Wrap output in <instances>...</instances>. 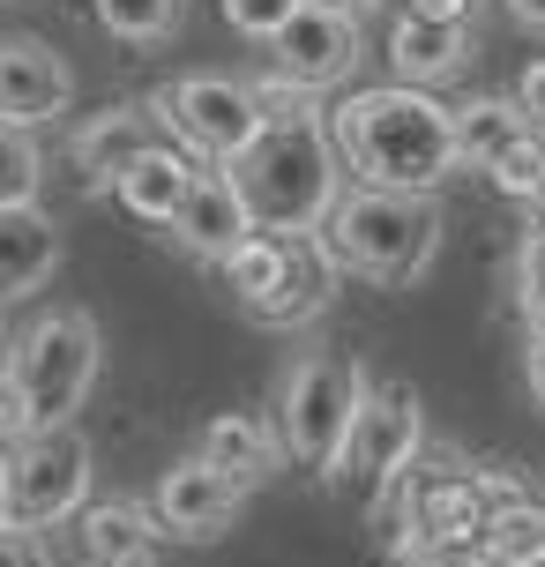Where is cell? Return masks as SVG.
<instances>
[{
    "instance_id": "cell-1",
    "label": "cell",
    "mask_w": 545,
    "mask_h": 567,
    "mask_svg": "<svg viewBox=\"0 0 545 567\" xmlns=\"http://www.w3.org/2000/svg\"><path fill=\"white\" fill-rule=\"evenodd\" d=\"M329 142L345 157L351 187L381 195H441L463 172L456 150V105L411 83H367L329 105Z\"/></svg>"
},
{
    "instance_id": "cell-2",
    "label": "cell",
    "mask_w": 545,
    "mask_h": 567,
    "mask_svg": "<svg viewBox=\"0 0 545 567\" xmlns=\"http://www.w3.org/2000/svg\"><path fill=\"white\" fill-rule=\"evenodd\" d=\"M531 501V485L508 471V463H419L397 493V523L381 553L397 545H426V553H479L486 545V523L501 508Z\"/></svg>"
},
{
    "instance_id": "cell-3",
    "label": "cell",
    "mask_w": 545,
    "mask_h": 567,
    "mask_svg": "<svg viewBox=\"0 0 545 567\" xmlns=\"http://www.w3.org/2000/svg\"><path fill=\"white\" fill-rule=\"evenodd\" d=\"M321 247L345 277L367 284H403L426 277V261L441 255V202L433 195H381V187H345V202L329 209Z\"/></svg>"
},
{
    "instance_id": "cell-4",
    "label": "cell",
    "mask_w": 545,
    "mask_h": 567,
    "mask_svg": "<svg viewBox=\"0 0 545 567\" xmlns=\"http://www.w3.org/2000/svg\"><path fill=\"white\" fill-rule=\"evenodd\" d=\"M239 195L261 231H321L329 209L345 202V157L329 142V120L307 127H269V135L232 165Z\"/></svg>"
},
{
    "instance_id": "cell-5",
    "label": "cell",
    "mask_w": 545,
    "mask_h": 567,
    "mask_svg": "<svg viewBox=\"0 0 545 567\" xmlns=\"http://www.w3.org/2000/svg\"><path fill=\"white\" fill-rule=\"evenodd\" d=\"M337 261L321 247V231H255L239 255L225 261L232 307L261 321V329H299L337 299Z\"/></svg>"
},
{
    "instance_id": "cell-6",
    "label": "cell",
    "mask_w": 545,
    "mask_h": 567,
    "mask_svg": "<svg viewBox=\"0 0 545 567\" xmlns=\"http://www.w3.org/2000/svg\"><path fill=\"white\" fill-rule=\"evenodd\" d=\"M419 449H426V411H419V389H411V381H373V389H367V411H359L345 455H337V471H329V485L345 493L351 508L381 515L403 493V478L419 471Z\"/></svg>"
},
{
    "instance_id": "cell-7",
    "label": "cell",
    "mask_w": 545,
    "mask_h": 567,
    "mask_svg": "<svg viewBox=\"0 0 545 567\" xmlns=\"http://www.w3.org/2000/svg\"><path fill=\"white\" fill-rule=\"evenodd\" d=\"M367 389L373 381L351 367V359H329V351L299 359V367L285 373V396H277V449H285L299 471L329 478L337 455H345V441H351V425H359V411H367Z\"/></svg>"
},
{
    "instance_id": "cell-8",
    "label": "cell",
    "mask_w": 545,
    "mask_h": 567,
    "mask_svg": "<svg viewBox=\"0 0 545 567\" xmlns=\"http://www.w3.org/2000/svg\"><path fill=\"white\" fill-rule=\"evenodd\" d=\"M97 321L75 307H53L38 313L23 337L8 343V373L23 381L30 396V425L38 433H53V425H75V411H83L90 381H97Z\"/></svg>"
},
{
    "instance_id": "cell-9",
    "label": "cell",
    "mask_w": 545,
    "mask_h": 567,
    "mask_svg": "<svg viewBox=\"0 0 545 567\" xmlns=\"http://www.w3.org/2000/svg\"><path fill=\"white\" fill-rule=\"evenodd\" d=\"M150 105L157 120L173 127V142L209 172H232L261 135H269V120H261L255 90L232 83V75H179V83L150 90Z\"/></svg>"
},
{
    "instance_id": "cell-10",
    "label": "cell",
    "mask_w": 545,
    "mask_h": 567,
    "mask_svg": "<svg viewBox=\"0 0 545 567\" xmlns=\"http://www.w3.org/2000/svg\"><path fill=\"white\" fill-rule=\"evenodd\" d=\"M90 441L75 425H53V433H30L23 449H8V478H16V523L30 530H53V523H75L90 508Z\"/></svg>"
},
{
    "instance_id": "cell-11",
    "label": "cell",
    "mask_w": 545,
    "mask_h": 567,
    "mask_svg": "<svg viewBox=\"0 0 545 567\" xmlns=\"http://www.w3.org/2000/svg\"><path fill=\"white\" fill-rule=\"evenodd\" d=\"M150 150H179L173 127L157 120V105H105L97 120H83L75 127V142H68V157H75V172H83L90 187H113L127 165H143Z\"/></svg>"
},
{
    "instance_id": "cell-12",
    "label": "cell",
    "mask_w": 545,
    "mask_h": 567,
    "mask_svg": "<svg viewBox=\"0 0 545 567\" xmlns=\"http://www.w3.org/2000/svg\"><path fill=\"white\" fill-rule=\"evenodd\" d=\"M239 501H247V485H232L225 471H209L202 455H187V463H173V471L157 478L150 515H157L165 538H217L232 515H239Z\"/></svg>"
},
{
    "instance_id": "cell-13",
    "label": "cell",
    "mask_w": 545,
    "mask_h": 567,
    "mask_svg": "<svg viewBox=\"0 0 545 567\" xmlns=\"http://www.w3.org/2000/svg\"><path fill=\"white\" fill-rule=\"evenodd\" d=\"M75 105V75L45 38H0V120L38 127Z\"/></svg>"
},
{
    "instance_id": "cell-14",
    "label": "cell",
    "mask_w": 545,
    "mask_h": 567,
    "mask_svg": "<svg viewBox=\"0 0 545 567\" xmlns=\"http://www.w3.org/2000/svg\"><path fill=\"white\" fill-rule=\"evenodd\" d=\"M173 231H179V247L187 255H202V261H217L225 269L247 239H255V209H247V195H239V179L232 172H202L195 179V195H187V209L173 217Z\"/></svg>"
},
{
    "instance_id": "cell-15",
    "label": "cell",
    "mask_w": 545,
    "mask_h": 567,
    "mask_svg": "<svg viewBox=\"0 0 545 567\" xmlns=\"http://www.w3.org/2000/svg\"><path fill=\"white\" fill-rule=\"evenodd\" d=\"M269 53H277V75H291V83H307V90H337L359 68V23L321 16V8H299Z\"/></svg>"
},
{
    "instance_id": "cell-16",
    "label": "cell",
    "mask_w": 545,
    "mask_h": 567,
    "mask_svg": "<svg viewBox=\"0 0 545 567\" xmlns=\"http://www.w3.org/2000/svg\"><path fill=\"white\" fill-rule=\"evenodd\" d=\"M157 545H165V530L135 501H90L75 515V553H83V567H157Z\"/></svg>"
},
{
    "instance_id": "cell-17",
    "label": "cell",
    "mask_w": 545,
    "mask_h": 567,
    "mask_svg": "<svg viewBox=\"0 0 545 567\" xmlns=\"http://www.w3.org/2000/svg\"><path fill=\"white\" fill-rule=\"evenodd\" d=\"M381 53H389V68H397V83L433 90V83H449L463 60H471V23H426V16H397Z\"/></svg>"
},
{
    "instance_id": "cell-18",
    "label": "cell",
    "mask_w": 545,
    "mask_h": 567,
    "mask_svg": "<svg viewBox=\"0 0 545 567\" xmlns=\"http://www.w3.org/2000/svg\"><path fill=\"white\" fill-rule=\"evenodd\" d=\"M209 165H195L187 150H150L143 165H127L113 179V195H120V209H135L143 225H173L179 209H187V195H195V179Z\"/></svg>"
},
{
    "instance_id": "cell-19",
    "label": "cell",
    "mask_w": 545,
    "mask_h": 567,
    "mask_svg": "<svg viewBox=\"0 0 545 567\" xmlns=\"http://www.w3.org/2000/svg\"><path fill=\"white\" fill-rule=\"evenodd\" d=\"M53 261H60V231L38 202L30 209H0V307L30 299L38 284L53 277Z\"/></svg>"
},
{
    "instance_id": "cell-20",
    "label": "cell",
    "mask_w": 545,
    "mask_h": 567,
    "mask_svg": "<svg viewBox=\"0 0 545 567\" xmlns=\"http://www.w3.org/2000/svg\"><path fill=\"white\" fill-rule=\"evenodd\" d=\"M195 455L209 463V471H225L232 485H261L269 471H277V425H261V419H247V411H217V419L202 425V441H195Z\"/></svg>"
},
{
    "instance_id": "cell-21",
    "label": "cell",
    "mask_w": 545,
    "mask_h": 567,
    "mask_svg": "<svg viewBox=\"0 0 545 567\" xmlns=\"http://www.w3.org/2000/svg\"><path fill=\"white\" fill-rule=\"evenodd\" d=\"M523 135H538V127L516 113V97H493V90H479V97H463V105H456V150H463V165L486 172L493 157H501V150H516Z\"/></svg>"
},
{
    "instance_id": "cell-22",
    "label": "cell",
    "mask_w": 545,
    "mask_h": 567,
    "mask_svg": "<svg viewBox=\"0 0 545 567\" xmlns=\"http://www.w3.org/2000/svg\"><path fill=\"white\" fill-rule=\"evenodd\" d=\"M90 16L105 38H127V45H157L187 23V0H90Z\"/></svg>"
},
{
    "instance_id": "cell-23",
    "label": "cell",
    "mask_w": 545,
    "mask_h": 567,
    "mask_svg": "<svg viewBox=\"0 0 545 567\" xmlns=\"http://www.w3.org/2000/svg\"><path fill=\"white\" fill-rule=\"evenodd\" d=\"M38 187H45V150H38V135L16 127V120H0V209H30Z\"/></svg>"
},
{
    "instance_id": "cell-24",
    "label": "cell",
    "mask_w": 545,
    "mask_h": 567,
    "mask_svg": "<svg viewBox=\"0 0 545 567\" xmlns=\"http://www.w3.org/2000/svg\"><path fill=\"white\" fill-rule=\"evenodd\" d=\"M493 560H516V567H545V501H516L486 523V545Z\"/></svg>"
},
{
    "instance_id": "cell-25",
    "label": "cell",
    "mask_w": 545,
    "mask_h": 567,
    "mask_svg": "<svg viewBox=\"0 0 545 567\" xmlns=\"http://www.w3.org/2000/svg\"><path fill=\"white\" fill-rule=\"evenodd\" d=\"M486 179H493L508 202H531V209H545V135H523L516 150H501V157L486 165Z\"/></svg>"
},
{
    "instance_id": "cell-26",
    "label": "cell",
    "mask_w": 545,
    "mask_h": 567,
    "mask_svg": "<svg viewBox=\"0 0 545 567\" xmlns=\"http://www.w3.org/2000/svg\"><path fill=\"white\" fill-rule=\"evenodd\" d=\"M255 105H261V120H269V127H307V120H329L321 113V90H307V83H291V75H277V68H269V75H255Z\"/></svg>"
},
{
    "instance_id": "cell-27",
    "label": "cell",
    "mask_w": 545,
    "mask_h": 567,
    "mask_svg": "<svg viewBox=\"0 0 545 567\" xmlns=\"http://www.w3.org/2000/svg\"><path fill=\"white\" fill-rule=\"evenodd\" d=\"M225 8V23L239 30V38H261V45H277L285 38V23L307 8V0H217Z\"/></svg>"
},
{
    "instance_id": "cell-28",
    "label": "cell",
    "mask_w": 545,
    "mask_h": 567,
    "mask_svg": "<svg viewBox=\"0 0 545 567\" xmlns=\"http://www.w3.org/2000/svg\"><path fill=\"white\" fill-rule=\"evenodd\" d=\"M516 291H523V313L531 329H545V217L523 231V255H516Z\"/></svg>"
},
{
    "instance_id": "cell-29",
    "label": "cell",
    "mask_w": 545,
    "mask_h": 567,
    "mask_svg": "<svg viewBox=\"0 0 545 567\" xmlns=\"http://www.w3.org/2000/svg\"><path fill=\"white\" fill-rule=\"evenodd\" d=\"M30 433H38L30 425V396H23V381L8 373V359H0V449H23Z\"/></svg>"
},
{
    "instance_id": "cell-30",
    "label": "cell",
    "mask_w": 545,
    "mask_h": 567,
    "mask_svg": "<svg viewBox=\"0 0 545 567\" xmlns=\"http://www.w3.org/2000/svg\"><path fill=\"white\" fill-rule=\"evenodd\" d=\"M0 567H53V545H45V530L8 523V530H0Z\"/></svg>"
},
{
    "instance_id": "cell-31",
    "label": "cell",
    "mask_w": 545,
    "mask_h": 567,
    "mask_svg": "<svg viewBox=\"0 0 545 567\" xmlns=\"http://www.w3.org/2000/svg\"><path fill=\"white\" fill-rule=\"evenodd\" d=\"M508 97H516V113L545 135V53H538V60H523V75H516V90H508Z\"/></svg>"
},
{
    "instance_id": "cell-32",
    "label": "cell",
    "mask_w": 545,
    "mask_h": 567,
    "mask_svg": "<svg viewBox=\"0 0 545 567\" xmlns=\"http://www.w3.org/2000/svg\"><path fill=\"white\" fill-rule=\"evenodd\" d=\"M479 0H397V16H426V23H471Z\"/></svg>"
},
{
    "instance_id": "cell-33",
    "label": "cell",
    "mask_w": 545,
    "mask_h": 567,
    "mask_svg": "<svg viewBox=\"0 0 545 567\" xmlns=\"http://www.w3.org/2000/svg\"><path fill=\"white\" fill-rule=\"evenodd\" d=\"M523 381H531V403L545 411V329H531V343H523Z\"/></svg>"
},
{
    "instance_id": "cell-34",
    "label": "cell",
    "mask_w": 545,
    "mask_h": 567,
    "mask_svg": "<svg viewBox=\"0 0 545 567\" xmlns=\"http://www.w3.org/2000/svg\"><path fill=\"white\" fill-rule=\"evenodd\" d=\"M307 8H321V16H345V23H367L381 0H307Z\"/></svg>"
},
{
    "instance_id": "cell-35",
    "label": "cell",
    "mask_w": 545,
    "mask_h": 567,
    "mask_svg": "<svg viewBox=\"0 0 545 567\" xmlns=\"http://www.w3.org/2000/svg\"><path fill=\"white\" fill-rule=\"evenodd\" d=\"M501 8H508L523 30H545V0H501Z\"/></svg>"
},
{
    "instance_id": "cell-36",
    "label": "cell",
    "mask_w": 545,
    "mask_h": 567,
    "mask_svg": "<svg viewBox=\"0 0 545 567\" xmlns=\"http://www.w3.org/2000/svg\"><path fill=\"white\" fill-rule=\"evenodd\" d=\"M16 523V478H8V449H0V530Z\"/></svg>"
},
{
    "instance_id": "cell-37",
    "label": "cell",
    "mask_w": 545,
    "mask_h": 567,
    "mask_svg": "<svg viewBox=\"0 0 545 567\" xmlns=\"http://www.w3.org/2000/svg\"><path fill=\"white\" fill-rule=\"evenodd\" d=\"M389 567H433V553H426V545H397V553H389Z\"/></svg>"
},
{
    "instance_id": "cell-38",
    "label": "cell",
    "mask_w": 545,
    "mask_h": 567,
    "mask_svg": "<svg viewBox=\"0 0 545 567\" xmlns=\"http://www.w3.org/2000/svg\"><path fill=\"white\" fill-rule=\"evenodd\" d=\"M456 567H516V560H493V553H463Z\"/></svg>"
},
{
    "instance_id": "cell-39",
    "label": "cell",
    "mask_w": 545,
    "mask_h": 567,
    "mask_svg": "<svg viewBox=\"0 0 545 567\" xmlns=\"http://www.w3.org/2000/svg\"><path fill=\"white\" fill-rule=\"evenodd\" d=\"M8 343H16V337H8V321H0V359H8Z\"/></svg>"
}]
</instances>
